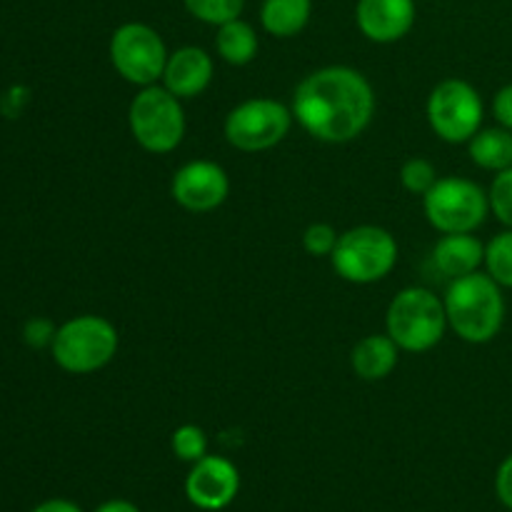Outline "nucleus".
<instances>
[{"label": "nucleus", "mask_w": 512, "mask_h": 512, "mask_svg": "<svg viewBox=\"0 0 512 512\" xmlns=\"http://www.w3.org/2000/svg\"><path fill=\"white\" fill-rule=\"evenodd\" d=\"M290 110L315 140L343 145L360 138L373 123L375 90L360 70L325 65L300 80Z\"/></svg>", "instance_id": "1"}, {"label": "nucleus", "mask_w": 512, "mask_h": 512, "mask_svg": "<svg viewBox=\"0 0 512 512\" xmlns=\"http://www.w3.org/2000/svg\"><path fill=\"white\" fill-rule=\"evenodd\" d=\"M448 328L470 345H485L495 340L505 323L503 285L488 273H470L450 280L445 290Z\"/></svg>", "instance_id": "2"}, {"label": "nucleus", "mask_w": 512, "mask_h": 512, "mask_svg": "<svg viewBox=\"0 0 512 512\" xmlns=\"http://www.w3.org/2000/svg\"><path fill=\"white\" fill-rule=\"evenodd\" d=\"M448 313L443 298L428 288H405L390 300L385 333L405 353H428L443 340Z\"/></svg>", "instance_id": "3"}, {"label": "nucleus", "mask_w": 512, "mask_h": 512, "mask_svg": "<svg viewBox=\"0 0 512 512\" xmlns=\"http://www.w3.org/2000/svg\"><path fill=\"white\" fill-rule=\"evenodd\" d=\"M120 345L118 328L103 315H78L55 333L50 353L58 368L70 375H90L115 358Z\"/></svg>", "instance_id": "4"}, {"label": "nucleus", "mask_w": 512, "mask_h": 512, "mask_svg": "<svg viewBox=\"0 0 512 512\" xmlns=\"http://www.w3.org/2000/svg\"><path fill=\"white\" fill-rule=\"evenodd\" d=\"M130 135L143 150L153 155L173 153L185 138L183 100L163 85H148L130 100L128 108Z\"/></svg>", "instance_id": "5"}, {"label": "nucleus", "mask_w": 512, "mask_h": 512, "mask_svg": "<svg viewBox=\"0 0 512 512\" xmlns=\"http://www.w3.org/2000/svg\"><path fill=\"white\" fill-rule=\"evenodd\" d=\"M330 263L335 273L348 283H378L388 278L398 263V240L380 225H358L340 233Z\"/></svg>", "instance_id": "6"}, {"label": "nucleus", "mask_w": 512, "mask_h": 512, "mask_svg": "<svg viewBox=\"0 0 512 512\" xmlns=\"http://www.w3.org/2000/svg\"><path fill=\"white\" fill-rule=\"evenodd\" d=\"M423 210L438 233H475L488 218L490 198L475 180L448 175L423 195Z\"/></svg>", "instance_id": "7"}, {"label": "nucleus", "mask_w": 512, "mask_h": 512, "mask_svg": "<svg viewBox=\"0 0 512 512\" xmlns=\"http://www.w3.org/2000/svg\"><path fill=\"white\" fill-rule=\"evenodd\" d=\"M293 110L273 98H250L225 115V140L243 153L270 150L288 138L293 128Z\"/></svg>", "instance_id": "8"}, {"label": "nucleus", "mask_w": 512, "mask_h": 512, "mask_svg": "<svg viewBox=\"0 0 512 512\" xmlns=\"http://www.w3.org/2000/svg\"><path fill=\"white\" fill-rule=\"evenodd\" d=\"M425 115L440 140L460 145L468 143L483 128L485 105L468 80L448 78L430 90Z\"/></svg>", "instance_id": "9"}, {"label": "nucleus", "mask_w": 512, "mask_h": 512, "mask_svg": "<svg viewBox=\"0 0 512 512\" xmlns=\"http://www.w3.org/2000/svg\"><path fill=\"white\" fill-rule=\"evenodd\" d=\"M108 55L115 73L125 83L148 88L163 80L170 53L158 30L145 23H125L110 38Z\"/></svg>", "instance_id": "10"}, {"label": "nucleus", "mask_w": 512, "mask_h": 512, "mask_svg": "<svg viewBox=\"0 0 512 512\" xmlns=\"http://www.w3.org/2000/svg\"><path fill=\"white\" fill-rule=\"evenodd\" d=\"M170 195L180 208L190 213H210L228 200L230 178L223 165L213 160H190L175 170L170 180Z\"/></svg>", "instance_id": "11"}, {"label": "nucleus", "mask_w": 512, "mask_h": 512, "mask_svg": "<svg viewBox=\"0 0 512 512\" xmlns=\"http://www.w3.org/2000/svg\"><path fill=\"white\" fill-rule=\"evenodd\" d=\"M240 490V473L228 458L205 455L185 478V495L200 510H223Z\"/></svg>", "instance_id": "12"}, {"label": "nucleus", "mask_w": 512, "mask_h": 512, "mask_svg": "<svg viewBox=\"0 0 512 512\" xmlns=\"http://www.w3.org/2000/svg\"><path fill=\"white\" fill-rule=\"evenodd\" d=\"M355 20L373 43H398L415 25V0H358Z\"/></svg>", "instance_id": "13"}, {"label": "nucleus", "mask_w": 512, "mask_h": 512, "mask_svg": "<svg viewBox=\"0 0 512 512\" xmlns=\"http://www.w3.org/2000/svg\"><path fill=\"white\" fill-rule=\"evenodd\" d=\"M213 75L215 63L208 50L198 48V45H185L168 55L163 70V88L178 95L180 100L198 98L213 83Z\"/></svg>", "instance_id": "14"}, {"label": "nucleus", "mask_w": 512, "mask_h": 512, "mask_svg": "<svg viewBox=\"0 0 512 512\" xmlns=\"http://www.w3.org/2000/svg\"><path fill=\"white\" fill-rule=\"evenodd\" d=\"M433 263L448 280L478 273L485 265V243L473 233H448L435 243Z\"/></svg>", "instance_id": "15"}, {"label": "nucleus", "mask_w": 512, "mask_h": 512, "mask_svg": "<svg viewBox=\"0 0 512 512\" xmlns=\"http://www.w3.org/2000/svg\"><path fill=\"white\" fill-rule=\"evenodd\" d=\"M398 358L400 348L388 333L365 335L355 343L353 353H350V365H353V373L360 380L378 383V380L393 375V370L398 368Z\"/></svg>", "instance_id": "16"}, {"label": "nucleus", "mask_w": 512, "mask_h": 512, "mask_svg": "<svg viewBox=\"0 0 512 512\" xmlns=\"http://www.w3.org/2000/svg\"><path fill=\"white\" fill-rule=\"evenodd\" d=\"M468 153L478 168L490 173H503L512 168V130L495 125V128H480L468 140Z\"/></svg>", "instance_id": "17"}, {"label": "nucleus", "mask_w": 512, "mask_h": 512, "mask_svg": "<svg viewBox=\"0 0 512 512\" xmlns=\"http://www.w3.org/2000/svg\"><path fill=\"white\" fill-rule=\"evenodd\" d=\"M313 15V0H263L260 23L275 38H295Z\"/></svg>", "instance_id": "18"}, {"label": "nucleus", "mask_w": 512, "mask_h": 512, "mask_svg": "<svg viewBox=\"0 0 512 512\" xmlns=\"http://www.w3.org/2000/svg\"><path fill=\"white\" fill-rule=\"evenodd\" d=\"M258 33L250 23L235 18L228 23L218 25V35H215V50H218L220 58L228 65L235 68H243V65L253 63L255 55H258Z\"/></svg>", "instance_id": "19"}, {"label": "nucleus", "mask_w": 512, "mask_h": 512, "mask_svg": "<svg viewBox=\"0 0 512 512\" xmlns=\"http://www.w3.org/2000/svg\"><path fill=\"white\" fill-rule=\"evenodd\" d=\"M485 273L503 288H512V228H505L485 245Z\"/></svg>", "instance_id": "20"}, {"label": "nucleus", "mask_w": 512, "mask_h": 512, "mask_svg": "<svg viewBox=\"0 0 512 512\" xmlns=\"http://www.w3.org/2000/svg\"><path fill=\"white\" fill-rule=\"evenodd\" d=\"M183 3L193 18L215 25V28L228 23V20L240 18L245 8V0H183Z\"/></svg>", "instance_id": "21"}, {"label": "nucleus", "mask_w": 512, "mask_h": 512, "mask_svg": "<svg viewBox=\"0 0 512 512\" xmlns=\"http://www.w3.org/2000/svg\"><path fill=\"white\" fill-rule=\"evenodd\" d=\"M170 448H173L175 458L183 463H198L200 458L208 455V435L200 425H180L173 435H170Z\"/></svg>", "instance_id": "22"}, {"label": "nucleus", "mask_w": 512, "mask_h": 512, "mask_svg": "<svg viewBox=\"0 0 512 512\" xmlns=\"http://www.w3.org/2000/svg\"><path fill=\"white\" fill-rule=\"evenodd\" d=\"M400 183L408 193L423 198L435 183H438V168L428 158H410L400 168Z\"/></svg>", "instance_id": "23"}, {"label": "nucleus", "mask_w": 512, "mask_h": 512, "mask_svg": "<svg viewBox=\"0 0 512 512\" xmlns=\"http://www.w3.org/2000/svg\"><path fill=\"white\" fill-rule=\"evenodd\" d=\"M488 198L490 213H493L505 228H512V168L495 175L493 185H490L488 190Z\"/></svg>", "instance_id": "24"}, {"label": "nucleus", "mask_w": 512, "mask_h": 512, "mask_svg": "<svg viewBox=\"0 0 512 512\" xmlns=\"http://www.w3.org/2000/svg\"><path fill=\"white\" fill-rule=\"evenodd\" d=\"M338 238L340 233L330 223H313L305 228L303 248L313 258H330L335 245H338Z\"/></svg>", "instance_id": "25"}, {"label": "nucleus", "mask_w": 512, "mask_h": 512, "mask_svg": "<svg viewBox=\"0 0 512 512\" xmlns=\"http://www.w3.org/2000/svg\"><path fill=\"white\" fill-rule=\"evenodd\" d=\"M55 333H58V328L53 325V320L30 318L23 328V340L30 345V348L40 350V348H48V345H53Z\"/></svg>", "instance_id": "26"}, {"label": "nucleus", "mask_w": 512, "mask_h": 512, "mask_svg": "<svg viewBox=\"0 0 512 512\" xmlns=\"http://www.w3.org/2000/svg\"><path fill=\"white\" fill-rule=\"evenodd\" d=\"M495 493L505 508L512 510V455L500 463L498 475H495Z\"/></svg>", "instance_id": "27"}, {"label": "nucleus", "mask_w": 512, "mask_h": 512, "mask_svg": "<svg viewBox=\"0 0 512 512\" xmlns=\"http://www.w3.org/2000/svg\"><path fill=\"white\" fill-rule=\"evenodd\" d=\"M493 115L498 120V125L512 130V83L505 85V88L498 90L493 100Z\"/></svg>", "instance_id": "28"}, {"label": "nucleus", "mask_w": 512, "mask_h": 512, "mask_svg": "<svg viewBox=\"0 0 512 512\" xmlns=\"http://www.w3.org/2000/svg\"><path fill=\"white\" fill-rule=\"evenodd\" d=\"M30 512H83L78 508L75 503H70V500H45V503H40L38 508H33Z\"/></svg>", "instance_id": "29"}, {"label": "nucleus", "mask_w": 512, "mask_h": 512, "mask_svg": "<svg viewBox=\"0 0 512 512\" xmlns=\"http://www.w3.org/2000/svg\"><path fill=\"white\" fill-rule=\"evenodd\" d=\"M95 512H140L138 505H133L130 500H108V503L98 505Z\"/></svg>", "instance_id": "30"}]
</instances>
